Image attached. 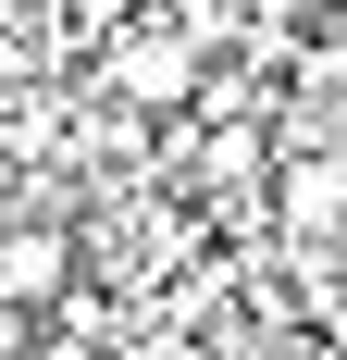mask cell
Listing matches in <instances>:
<instances>
[{
  "label": "cell",
  "mask_w": 347,
  "mask_h": 360,
  "mask_svg": "<svg viewBox=\"0 0 347 360\" xmlns=\"http://www.w3.org/2000/svg\"><path fill=\"white\" fill-rule=\"evenodd\" d=\"M74 274V224H0V311H63Z\"/></svg>",
  "instance_id": "2"
},
{
  "label": "cell",
  "mask_w": 347,
  "mask_h": 360,
  "mask_svg": "<svg viewBox=\"0 0 347 360\" xmlns=\"http://www.w3.org/2000/svg\"><path fill=\"white\" fill-rule=\"evenodd\" d=\"M335 13H347V0H335Z\"/></svg>",
  "instance_id": "3"
},
{
  "label": "cell",
  "mask_w": 347,
  "mask_h": 360,
  "mask_svg": "<svg viewBox=\"0 0 347 360\" xmlns=\"http://www.w3.org/2000/svg\"><path fill=\"white\" fill-rule=\"evenodd\" d=\"M100 100L174 124V112L199 100V50H186L174 25H100Z\"/></svg>",
  "instance_id": "1"
}]
</instances>
